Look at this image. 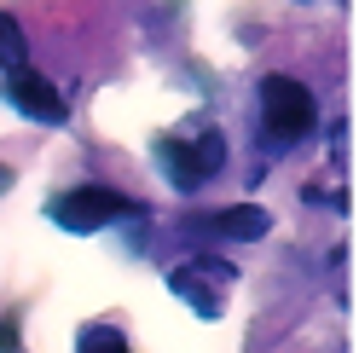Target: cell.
<instances>
[{
    "mask_svg": "<svg viewBox=\"0 0 359 353\" xmlns=\"http://www.w3.org/2000/svg\"><path fill=\"white\" fill-rule=\"evenodd\" d=\"M47 214H53V226L76 232V237L104 232L110 220H145V209L133 203V197L110 191V186H76V191H58L53 203H47Z\"/></svg>",
    "mask_w": 359,
    "mask_h": 353,
    "instance_id": "cell-1",
    "label": "cell"
},
{
    "mask_svg": "<svg viewBox=\"0 0 359 353\" xmlns=\"http://www.w3.org/2000/svg\"><path fill=\"white\" fill-rule=\"evenodd\" d=\"M261 122H266V134H273V145L290 151V145H302L313 127H319V104H313V93L296 76H266L261 81Z\"/></svg>",
    "mask_w": 359,
    "mask_h": 353,
    "instance_id": "cell-2",
    "label": "cell"
},
{
    "mask_svg": "<svg viewBox=\"0 0 359 353\" xmlns=\"http://www.w3.org/2000/svg\"><path fill=\"white\" fill-rule=\"evenodd\" d=\"M156 168L168 174L174 191H197L226 168V139L220 134H197V139H156Z\"/></svg>",
    "mask_w": 359,
    "mask_h": 353,
    "instance_id": "cell-3",
    "label": "cell"
},
{
    "mask_svg": "<svg viewBox=\"0 0 359 353\" xmlns=\"http://www.w3.org/2000/svg\"><path fill=\"white\" fill-rule=\"evenodd\" d=\"M6 99H12L18 110H24L29 122H47V127H58L64 116H70L64 93H58V87H53L47 76H35L29 64H24V70H12V87H6Z\"/></svg>",
    "mask_w": 359,
    "mask_h": 353,
    "instance_id": "cell-4",
    "label": "cell"
},
{
    "mask_svg": "<svg viewBox=\"0 0 359 353\" xmlns=\"http://www.w3.org/2000/svg\"><path fill=\"white\" fill-rule=\"evenodd\" d=\"M197 232L226 237V244H255V237L273 232V214L255 209V203H238V209H220V214H209V220H197Z\"/></svg>",
    "mask_w": 359,
    "mask_h": 353,
    "instance_id": "cell-5",
    "label": "cell"
},
{
    "mask_svg": "<svg viewBox=\"0 0 359 353\" xmlns=\"http://www.w3.org/2000/svg\"><path fill=\"white\" fill-rule=\"evenodd\" d=\"M168 290H174L180 301H186L191 313H203V319H220V296H215V290H203V278H197L191 267H174V272H168Z\"/></svg>",
    "mask_w": 359,
    "mask_h": 353,
    "instance_id": "cell-6",
    "label": "cell"
},
{
    "mask_svg": "<svg viewBox=\"0 0 359 353\" xmlns=\"http://www.w3.org/2000/svg\"><path fill=\"white\" fill-rule=\"evenodd\" d=\"M24 64H29V41L12 12H0V70H24Z\"/></svg>",
    "mask_w": 359,
    "mask_h": 353,
    "instance_id": "cell-7",
    "label": "cell"
},
{
    "mask_svg": "<svg viewBox=\"0 0 359 353\" xmlns=\"http://www.w3.org/2000/svg\"><path fill=\"white\" fill-rule=\"evenodd\" d=\"M81 353H128V342H122L116 324H87L81 330Z\"/></svg>",
    "mask_w": 359,
    "mask_h": 353,
    "instance_id": "cell-8",
    "label": "cell"
},
{
    "mask_svg": "<svg viewBox=\"0 0 359 353\" xmlns=\"http://www.w3.org/2000/svg\"><path fill=\"white\" fill-rule=\"evenodd\" d=\"M0 353H24V342H18V313H0Z\"/></svg>",
    "mask_w": 359,
    "mask_h": 353,
    "instance_id": "cell-9",
    "label": "cell"
},
{
    "mask_svg": "<svg viewBox=\"0 0 359 353\" xmlns=\"http://www.w3.org/2000/svg\"><path fill=\"white\" fill-rule=\"evenodd\" d=\"M6 191H12V168L0 162V197H6Z\"/></svg>",
    "mask_w": 359,
    "mask_h": 353,
    "instance_id": "cell-10",
    "label": "cell"
}]
</instances>
